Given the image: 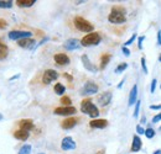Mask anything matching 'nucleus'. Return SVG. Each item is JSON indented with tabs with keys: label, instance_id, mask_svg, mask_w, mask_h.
I'll return each instance as SVG.
<instances>
[{
	"label": "nucleus",
	"instance_id": "nucleus-1",
	"mask_svg": "<svg viewBox=\"0 0 161 154\" xmlns=\"http://www.w3.org/2000/svg\"><path fill=\"white\" fill-rule=\"evenodd\" d=\"M108 21L110 23H117L120 25L126 21V16H125V9L121 6H114L108 16Z\"/></svg>",
	"mask_w": 161,
	"mask_h": 154
},
{
	"label": "nucleus",
	"instance_id": "nucleus-2",
	"mask_svg": "<svg viewBox=\"0 0 161 154\" xmlns=\"http://www.w3.org/2000/svg\"><path fill=\"white\" fill-rule=\"evenodd\" d=\"M80 111H82L83 114L88 115L89 117H92L93 120L99 116V110H98V107L92 102L91 99H84V100L80 102Z\"/></svg>",
	"mask_w": 161,
	"mask_h": 154
},
{
	"label": "nucleus",
	"instance_id": "nucleus-3",
	"mask_svg": "<svg viewBox=\"0 0 161 154\" xmlns=\"http://www.w3.org/2000/svg\"><path fill=\"white\" fill-rule=\"evenodd\" d=\"M75 26H76V28L80 31V32H86V33H91V32H93V30H94V26H93V23H91L88 20L83 19L82 16H77V18H75Z\"/></svg>",
	"mask_w": 161,
	"mask_h": 154
},
{
	"label": "nucleus",
	"instance_id": "nucleus-4",
	"mask_svg": "<svg viewBox=\"0 0 161 154\" xmlns=\"http://www.w3.org/2000/svg\"><path fill=\"white\" fill-rule=\"evenodd\" d=\"M101 41H102V37L98 32H91V33L86 35L83 38L80 39V44L83 47H91V46L99 44Z\"/></svg>",
	"mask_w": 161,
	"mask_h": 154
},
{
	"label": "nucleus",
	"instance_id": "nucleus-5",
	"mask_svg": "<svg viewBox=\"0 0 161 154\" xmlns=\"http://www.w3.org/2000/svg\"><path fill=\"white\" fill-rule=\"evenodd\" d=\"M8 37L11 41H20L25 38H31L32 37V32L30 31H21V30H13L8 33Z\"/></svg>",
	"mask_w": 161,
	"mask_h": 154
},
{
	"label": "nucleus",
	"instance_id": "nucleus-6",
	"mask_svg": "<svg viewBox=\"0 0 161 154\" xmlns=\"http://www.w3.org/2000/svg\"><path fill=\"white\" fill-rule=\"evenodd\" d=\"M98 93V85L96 84V83H93V81H87L84 85H83V88L80 89V95H83V96H88V95H94V94H97Z\"/></svg>",
	"mask_w": 161,
	"mask_h": 154
},
{
	"label": "nucleus",
	"instance_id": "nucleus-7",
	"mask_svg": "<svg viewBox=\"0 0 161 154\" xmlns=\"http://www.w3.org/2000/svg\"><path fill=\"white\" fill-rule=\"evenodd\" d=\"M77 112V109L75 106H61V107H56L53 114L58 116H71L75 115Z\"/></svg>",
	"mask_w": 161,
	"mask_h": 154
},
{
	"label": "nucleus",
	"instance_id": "nucleus-8",
	"mask_svg": "<svg viewBox=\"0 0 161 154\" xmlns=\"http://www.w3.org/2000/svg\"><path fill=\"white\" fill-rule=\"evenodd\" d=\"M57 78H58V73L55 69H46L43 72V75H42V83L46 84V85H48L53 80H56Z\"/></svg>",
	"mask_w": 161,
	"mask_h": 154
},
{
	"label": "nucleus",
	"instance_id": "nucleus-9",
	"mask_svg": "<svg viewBox=\"0 0 161 154\" xmlns=\"http://www.w3.org/2000/svg\"><path fill=\"white\" fill-rule=\"evenodd\" d=\"M112 97H113V94L110 91H105V93H102L101 95L97 96V102L98 105L102 106V107H105L108 106L110 102H112Z\"/></svg>",
	"mask_w": 161,
	"mask_h": 154
},
{
	"label": "nucleus",
	"instance_id": "nucleus-10",
	"mask_svg": "<svg viewBox=\"0 0 161 154\" xmlns=\"http://www.w3.org/2000/svg\"><path fill=\"white\" fill-rule=\"evenodd\" d=\"M76 142L73 141V138L72 137H69V136H67V137H64L63 139H62V142H61V148H62V151H73V149H76Z\"/></svg>",
	"mask_w": 161,
	"mask_h": 154
},
{
	"label": "nucleus",
	"instance_id": "nucleus-11",
	"mask_svg": "<svg viewBox=\"0 0 161 154\" xmlns=\"http://www.w3.org/2000/svg\"><path fill=\"white\" fill-rule=\"evenodd\" d=\"M80 60H82L83 67H84L88 72H92V73H97V72H98V67H96V65L91 62V59L88 58L87 54H83V56L80 57Z\"/></svg>",
	"mask_w": 161,
	"mask_h": 154
},
{
	"label": "nucleus",
	"instance_id": "nucleus-12",
	"mask_svg": "<svg viewBox=\"0 0 161 154\" xmlns=\"http://www.w3.org/2000/svg\"><path fill=\"white\" fill-rule=\"evenodd\" d=\"M80 46V41H78L77 38H69L67 39L64 43H63V47L67 49V51H76L78 49Z\"/></svg>",
	"mask_w": 161,
	"mask_h": 154
},
{
	"label": "nucleus",
	"instance_id": "nucleus-13",
	"mask_svg": "<svg viewBox=\"0 0 161 154\" xmlns=\"http://www.w3.org/2000/svg\"><path fill=\"white\" fill-rule=\"evenodd\" d=\"M77 122H78V120H77L76 117H67L66 120L62 121L61 127H62L63 130H72V128L77 125Z\"/></svg>",
	"mask_w": 161,
	"mask_h": 154
},
{
	"label": "nucleus",
	"instance_id": "nucleus-14",
	"mask_svg": "<svg viewBox=\"0 0 161 154\" xmlns=\"http://www.w3.org/2000/svg\"><path fill=\"white\" fill-rule=\"evenodd\" d=\"M19 127H20V130H22V131L30 132V131L34 128V121L30 120V118L20 120V121H19Z\"/></svg>",
	"mask_w": 161,
	"mask_h": 154
},
{
	"label": "nucleus",
	"instance_id": "nucleus-15",
	"mask_svg": "<svg viewBox=\"0 0 161 154\" xmlns=\"http://www.w3.org/2000/svg\"><path fill=\"white\" fill-rule=\"evenodd\" d=\"M53 59H55V62L58 64V65H68L69 64V57L67 56V54H64V53H57V54H55L53 56Z\"/></svg>",
	"mask_w": 161,
	"mask_h": 154
},
{
	"label": "nucleus",
	"instance_id": "nucleus-16",
	"mask_svg": "<svg viewBox=\"0 0 161 154\" xmlns=\"http://www.w3.org/2000/svg\"><path fill=\"white\" fill-rule=\"evenodd\" d=\"M89 126L92 128H99V130H102V128H105L108 126V121L103 120V118H94V120H92L89 122Z\"/></svg>",
	"mask_w": 161,
	"mask_h": 154
},
{
	"label": "nucleus",
	"instance_id": "nucleus-17",
	"mask_svg": "<svg viewBox=\"0 0 161 154\" xmlns=\"http://www.w3.org/2000/svg\"><path fill=\"white\" fill-rule=\"evenodd\" d=\"M35 39L34 38H25L18 41V44L20 46L21 48H26V49H32L35 48Z\"/></svg>",
	"mask_w": 161,
	"mask_h": 154
},
{
	"label": "nucleus",
	"instance_id": "nucleus-18",
	"mask_svg": "<svg viewBox=\"0 0 161 154\" xmlns=\"http://www.w3.org/2000/svg\"><path fill=\"white\" fill-rule=\"evenodd\" d=\"M136 101H138V85L135 84V85H133V88H131V90H130L128 105H129V106H133V105L136 104Z\"/></svg>",
	"mask_w": 161,
	"mask_h": 154
},
{
	"label": "nucleus",
	"instance_id": "nucleus-19",
	"mask_svg": "<svg viewBox=\"0 0 161 154\" xmlns=\"http://www.w3.org/2000/svg\"><path fill=\"white\" fill-rule=\"evenodd\" d=\"M141 147H142V142H141L140 137L135 135L134 137H133V143H131V148H130V151H131L133 153H136V152L140 151Z\"/></svg>",
	"mask_w": 161,
	"mask_h": 154
},
{
	"label": "nucleus",
	"instance_id": "nucleus-20",
	"mask_svg": "<svg viewBox=\"0 0 161 154\" xmlns=\"http://www.w3.org/2000/svg\"><path fill=\"white\" fill-rule=\"evenodd\" d=\"M14 137L19 141H26L29 137H30V132L27 131H22V130H18L14 132Z\"/></svg>",
	"mask_w": 161,
	"mask_h": 154
},
{
	"label": "nucleus",
	"instance_id": "nucleus-21",
	"mask_svg": "<svg viewBox=\"0 0 161 154\" xmlns=\"http://www.w3.org/2000/svg\"><path fill=\"white\" fill-rule=\"evenodd\" d=\"M9 56V48L5 43L0 42V60H4L5 58Z\"/></svg>",
	"mask_w": 161,
	"mask_h": 154
},
{
	"label": "nucleus",
	"instance_id": "nucleus-22",
	"mask_svg": "<svg viewBox=\"0 0 161 154\" xmlns=\"http://www.w3.org/2000/svg\"><path fill=\"white\" fill-rule=\"evenodd\" d=\"M36 3V0H16V5L19 8H30Z\"/></svg>",
	"mask_w": 161,
	"mask_h": 154
},
{
	"label": "nucleus",
	"instance_id": "nucleus-23",
	"mask_svg": "<svg viewBox=\"0 0 161 154\" xmlns=\"http://www.w3.org/2000/svg\"><path fill=\"white\" fill-rule=\"evenodd\" d=\"M110 59H112V54H109V53H105V54H103L101 57V69H104L107 65H108V63L110 62Z\"/></svg>",
	"mask_w": 161,
	"mask_h": 154
},
{
	"label": "nucleus",
	"instance_id": "nucleus-24",
	"mask_svg": "<svg viewBox=\"0 0 161 154\" xmlns=\"http://www.w3.org/2000/svg\"><path fill=\"white\" fill-rule=\"evenodd\" d=\"M53 90H55V93H56L57 95H63V94L66 93V88H64V85L61 84V83H57V84L55 85Z\"/></svg>",
	"mask_w": 161,
	"mask_h": 154
},
{
	"label": "nucleus",
	"instance_id": "nucleus-25",
	"mask_svg": "<svg viewBox=\"0 0 161 154\" xmlns=\"http://www.w3.org/2000/svg\"><path fill=\"white\" fill-rule=\"evenodd\" d=\"M13 5L14 3L11 0H0V9H10Z\"/></svg>",
	"mask_w": 161,
	"mask_h": 154
},
{
	"label": "nucleus",
	"instance_id": "nucleus-26",
	"mask_svg": "<svg viewBox=\"0 0 161 154\" xmlns=\"http://www.w3.org/2000/svg\"><path fill=\"white\" fill-rule=\"evenodd\" d=\"M18 154H31V146L30 144H24L19 149Z\"/></svg>",
	"mask_w": 161,
	"mask_h": 154
},
{
	"label": "nucleus",
	"instance_id": "nucleus-27",
	"mask_svg": "<svg viewBox=\"0 0 161 154\" xmlns=\"http://www.w3.org/2000/svg\"><path fill=\"white\" fill-rule=\"evenodd\" d=\"M126 68H128V63H120V64L115 68V70H114V72H115L117 74H120V73H123Z\"/></svg>",
	"mask_w": 161,
	"mask_h": 154
},
{
	"label": "nucleus",
	"instance_id": "nucleus-28",
	"mask_svg": "<svg viewBox=\"0 0 161 154\" xmlns=\"http://www.w3.org/2000/svg\"><path fill=\"white\" fill-rule=\"evenodd\" d=\"M155 130H153V128H146L145 130V137L146 138H149V139H151V138H154L155 137Z\"/></svg>",
	"mask_w": 161,
	"mask_h": 154
},
{
	"label": "nucleus",
	"instance_id": "nucleus-29",
	"mask_svg": "<svg viewBox=\"0 0 161 154\" xmlns=\"http://www.w3.org/2000/svg\"><path fill=\"white\" fill-rule=\"evenodd\" d=\"M71 99L68 96H62L61 97V104L63 105V106H71Z\"/></svg>",
	"mask_w": 161,
	"mask_h": 154
},
{
	"label": "nucleus",
	"instance_id": "nucleus-30",
	"mask_svg": "<svg viewBox=\"0 0 161 154\" xmlns=\"http://www.w3.org/2000/svg\"><path fill=\"white\" fill-rule=\"evenodd\" d=\"M140 100H138L136 101V104H135V110H134V117H138L139 116V111H140Z\"/></svg>",
	"mask_w": 161,
	"mask_h": 154
},
{
	"label": "nucleus",
	"instance_id": "nucleus-31",
	"mask_svg": "<svg viewBox=\"0 0 161 154\" xmlns=\"http://www.w3.org/2000/svg\"><path fill=\"white\" fill-rule=\"evenodd\" d=\"M141 68H142V70H144V73L145 74H147L149 73V70H147V67H146V60H145V58L141 57Z\"/></svg>",
	"mask_w": 161,
	"mask_h": 154
},
{
	"label": "nucleus",
	"instance_id": "nucleus-32",
	"mask_svg": "<svg viewBox=\"0 0 161 154\" xmlns=\"http://www.w3.org/2000/svg\"><path fill=\"white\" fill-rule=\"evenodd\" d=\"M156 83H158V80H156V79H153V80H151V85H150V93H151V94H154V93H155Z\"/></svg>",
	"mask_w": 161,
	"mask_h": 154
},
{
	"label": "nucleus",
	"instance_id": "nucleus-33",
	"mask_svg": "<svg viewBox=\"0 0 161 154\" xmlns=\"http://www.w3.org/2000/svg\"><path fill=\"white\" fill-rule=\"evenodd\" d=\"M135 38H136V35L134 33V35H133V36H131L130 38H129V39H128V41H126V42H125V43H124V46H125V47H128V46H130V44H131V43H133V42L135 41Z\"/></svg>",
	"mask_w": 161,
	"mask_h": 154
},
{
	"label": "nucleus",
	"instance_id": "nucleus-34",
	"mask_svg": "<svg viewBox=\"0 0 161 154\" xmlns=\"http://www.w3.org/2000/svg\"><path fill=\"white\" fill-rule=\"evenodd\" d=\"M6 27H8V22H6V20L0 19V30H5Z\"/></svg>",
	"mask_w": 161,
	"mask_h": 154
},
{
	"label": "nucleus",
	"instance_id": "nucleus-35",
	"mask_svg": "<svg viewBox=\"0 0 161 154\" xmlns=\"http://www.w3.org/2000/svg\"><path fill=\"white\" fill-rule=\"evenodd\" d=\"M121 52H123L126 57H129V56H130V51H129V48H128V47H125V46H123V47H121Z\"/></svg>",
	"mask_w": 161,
	"mask_h": 154
},
{
	"label": "nucleus",
	"instance_id": "nucleus-36",
	"mask_svg": "<svg viewBox=\"0 0 161 154\" xmlns=\"http://www.w3.org/2000/svg\"><path fill=\"white\" fill-rule=\"evenodd\" d=\"M160 121H161V112L153 117V123H156V122H160Z\"/></svg>",
	"mask_w": 161,
	"mask_h": 154
},
{
	"label": "nucleus",
	"instance_id": "nucleus-37",
	"mask_svg": "<svg viewBox=\"0 0 161 154\" xmlns=\"http://www.w3.org/2000/svg\"><path fill=\"white\" fill-rule=\"evenodd\" d=\"M136 132H138L139 135H145V130L141 127L140 125H138V126H136Z\"/></svg>",
	"mask_w": 161,
	"mask_h": 154
},
{
	"label": "nucleus",
	"instance_id": "nucleus-38",
	"mask_svg": "<svg viewBox=\"0 0 161 154\" xmlns=\"http://www.w3.org/2000/svg\"><path fill=\"white\" fill-rule=\"evenodd\" d=\"M144 39H145V36H140V37H139V38H138V47H139V48H142V41H144Z\"/></svg>",
	"mask_w": 161,
	"mask_h": 154
},
{
	"label": "nucleus",
	"instance_id": "nucleus-39",
	"mask_svg": "<svg viewBox=\"0 0 161 154\" xmlns=\"http://www.w3.org/2000/svg\"><path fill=\"white\" fill-rule=\"evenodd\" d=\"M150 110H161V105H150Z\"/></svg>",
	"mask_w": 161,
	"mask_h": 154
},
{
	"label": "nucleus",
	"instance_id": "nucleus-40",
	"mask_svg": "<svg viewBox=\"0 0 161 154\" xmlns=\"http://www.w3.org/2000/svg\"><path fill=\"white\" fill-rule=\"evenodd\" d=\"M158 46H161V30L158 31Z\"/></svg>",
	"mask_w": 161,
	"mask_h": 154
},
{
	"label": "nucleus",
	"instance_id": "nucleus-41",
	"mask_svg": "<svg viewBox=\"0 0 161 154\" xmlns=\"http://www.w3.org/2000/svg\"><path fill=\"white\" fill-rule=\"evenodd\" d=\"M63 77H64V78H67V79H68V80H69V81H71V80H72V77H71V75H68V74H66V73H64V74H63Z\"/></svg>",
	"mask_w": 161,
	"mask_h": 154
},
{
	"label": "nucleus",
	"instance_id": "nucleus-42",
	"mask_svg": "<svg viewBox=\"0 0 161 154\" xmlns=\"http://www.w3.org/2000/svg\"><path fill=\"white\" fill-rule=\"evenodd\" d=\"M124 81H125V79H123L120 83H119V85H118V88H119V89H120L121 86H123V83H124Z\"/></svg>",
	"mask_w": 161,
	"mask_h": 154
},
{
	"label": "nucleus",
	"instance_id": "nucleus-43",
	"mask_svg": "<svg viewBox=\"0 0 161 154\" xmlns=\"http://www.w3.org/2000/svg\"><path fill=\"white\" fill-rule=\"evenodd\" d=\"M153 154H161V149H156Z\"/></svg>",
	"mask_w": 161,
	"mask_h": 154
},
{
	"label": "nucleus",
	"instance_id": "nucleus-44",
	"mask_svg": "<svg viewBox=\"0 0 161 154\" xmlns=\"http://www.w3.org/2000/svg\"><path fill=\"white\" fill-rule=\"evenodd\" d=\"M18 78H19V74H18V75H14V77H11V78H10V80H14V79H18Z\"/></svg>",
	"mask_w": 161,
	"mask_h": 154
},
{
	"label": "nucleus",
	"instance_id": "nucleus-45",
	"mask_svg": "<svg viewBox=\"0 0 161 154\" xmlns=\"http://www.w3.org/2000/svg\"><path fill=\"white\" fill-rule=\"evenodd\" d=\"M144 122H146V118H145V117L141 118V123H144Z\"/></svg>",
	"mask_w": 161,
	"mask_h": 154
},
{
	"label": "nucleus",
	"instance_id": "nucleus-46",
	"mask_svg": "<svg viewBox=\"0 0 161 154\" xmlns=\"http://www.w3.org/2000/svg\"><path fill=\"white\" fill-rule=\"evenodd\" d=\"M3 118H4V117H3V115H1V114H0V121H1V120H3Z\"/></svg>",
	"mask_w": 161,
	"mask_h": 154
},
{
	"label": "nucleus",
	"instance_id": "nucleus-47",
	"mask_svg": "<svg viewBox=\"0 0 161 154\" xmlns=\"http://www.w3.org/2000/svg\"><path fill=\"white\" fill-rule=\"evenodd\" d=\"M159 62H161V54H160V57H159Z\"/></svg>",
	"mask_w": 161,
	"mask_h": 154
},
{
	"label": "nucleus",
	"instance_id": "nucleus-48",
	"mask_svg": "<svg viewBox=\"0 0 161 154\" xmlns=\"http://www.w3.org/2000/svg\"><path fill=\"white\" fill-rule=\"evenodd\" d=\"M40 154H45V153H40Z\"/></svg>",
	"mask_w": 161,
	"mask_h": 154
},
{
	"label": "nucleus",
	"instance_id": "nucleus-49",
	"mask_svg": "<svg viewBox=\"0 0 161 154\" xmlns=\"http://www.w3.org/2000/svg\"><path fill=\"white\" fill-rule=\"evenodd\" d=\"M160 89H161V85H160Z\"/></svg>",
	"mask_w": 161,
	"mask_h": 154
},
{
	"label": "nucleus",
	"instance_id": "nucleus-50",
	"mask_svg": "<svg viewBox=\"0 0 161 154\" xmlns=\"http://www.w3.org/2000/svg\"><path fill=\"white\" fill-rule=\"evenodd\" d=\"M160 130H161V126H160Z\"/></svg>",
	"mask_w": 161,
	"mask_h": 154
}]
</instances>
